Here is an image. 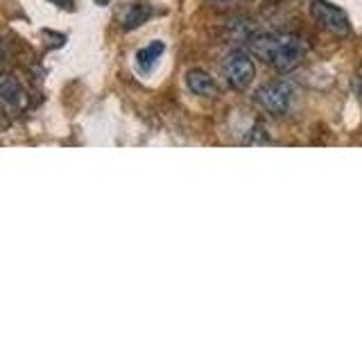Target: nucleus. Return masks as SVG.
<instances>
[{
    "mask_svg": "<svg viewBox=\"0 0 362 340\" xmlns=\"http://www.w3.org/2000/svg\"><path fill=\"white\" fill-rule=\"evenodd\" d=\"M249 50L265 64H272L276 71L288 73L305 60L308 48L294 34H260L249 41Z\"/></svg>",
    "mask_w": 362,
    "mask_h": 340,
    "instance_id": "obj_1",
    "label": "nucleus"
},
{
    "mask_svg": "<svg viewBox=\"0 0 362 340\" xmlns=\"http://www.w3.org/2000/svg\"><path fill=\"white\" fill-rule=\"evenodd\" d=\"M222 73L226 84H229L233 91H245L249 84L254 82V75H256V66L252 62V57L243 50H235L224 60L222 64Z\"/></svg>",
    "mask_w": 362,
    "mask_h": 340,
    "instance_id": "obj_2",
    "label": "nucleus"
},
{
    "mask_svg": "<svg viewBox=\"0 0 362 340\" xmlns=\"http://www.w3.org/2000/svg\"><path fill=\"white\" fill-rule=\"evenodd\" d=\"M310 14L326 32L335 34V37H346L351 30L346 11L333 3H326V0H315L310 5Z\"/></svg>",
    "mask_w": 362,
    "mask_h": 340,
    "instance_id": "obj_3",
    "label": "nucleus"
},
{
    "mask_svg": "<svg viewBox=\"0 0 362 340\" xmlns=\"http://www.w3.org/2000/svg\"><path fill=\"white\" fill-rule=\"evenodd\" d=\"M292 100L290 82H272L256 91V102H260L269 113H286Z\"/></svg>",
    "mask_w": 362,
    "mask_h": 340,
    "instance_id": "obj_4",
    "label": "nucleus"
},
{
    "mask_svg": "<svg viewBox=\"0 0 362 340\" xmlns=\"http://www.w3.org/2000/svg\"><path fill=\"white\" fill-rule=\"evenodd\" d=\"M0 100L5 102L7 107H14V109H25L28 105V94L23 91L21 82L9 73L0 75Z\"/></svg>",
    "mask_w": 362,
    "mask_h": 340,
    "instance_id": "obj_5",
    "label": "nucleus"
},
{
    "mask_svg": "<svg viewBox=\"0 0 362 340\" xmlns=\"http://www.w3.org/2000/svg\"><path fill=\"white\" fill-rule=\"evenodd\" d=\"M186 84L192 94L199 96V98H215L218 96V84H215V79L206 71H199V68H195V71H190L186 75Z\"/></svg>",
    "mask_w": 362,
    "mask_h": 340,
    "instance_id": "obj_6",
    "label": "nucleus"
},
{
    "mask_svg": "<svg viewBox=\"0 0 362 340\" xmlns=\"http://www.w3.org/2000/svg\"><path fill=\"white\" fill-rule=\"evenodd\" d=\"M152 7L150 5H145V3H134L129 5L127 9L122 11V16H120V23H122V28L124 30H136V28H141L143 23H147L152 18Z\"/></svg>",
    "mask_w": 362,
    "mask_h": 340,
    "instance_id": "obj_7",
    "label": "nucleus"
},
{
    "mask_svg": "<svg viewBox=\"0 0 362 340\" xmlns=\"http://www.w3.org/2000/svg\"><path fill=\"white\" fill-rule=\"evenodd\" d=\"M163 50H165V45L161 41H152L150 45H145V48L139 50V55H136V64H139L143 73H150L156 66V62L161 60Z\"/></svg>",
    "mask_w": 362,
    "mask_h": 340,
    "instance_id": "obj_8",
    "label": "nucleus"
},
{
    "mask_svg": "<svg viewBox=\"0 0 362 340\" xmlns=\"http://www.w3.org/2000/svg\"><path fill=\"white\" fill-rule=\"evenodd\" d=\"M50 3L62 5V7H66V9H71V7H73V0H50Z\"/></svg>",
    "mask_w": 362,
    "mask_h": 340,
    "instance_id": "obj_9",
    "label": "nucleus"
},
{
    "mask_svg": "<svg viewBox=\"0 0 362 340\" xmlns=\"http://www.w3.org/2000/svg\"><path fill=\"white\" fill-rule=\"evenodd\" d=\"M358 94H360V98H362V68L358 71Z\"/></svg>",
    "mask_w": 362,
    "mask_h": 340,
    "instance_id": "obj_10",
    "label": "nucleus"
},
{
    "mask_svg": "<svg viewBox=\"0 0 362 340\" xmlns=\"http://www.w3.org/2000/svg\"><path fill=\"white\" fill-rule=\"evenodd\" d=\"M5 57H7V48H5V43H3V41H0V62H3V60H5Z\"/></svg>",
    "mask_w": 362,
    "mask_h": 340,
    "instance_id": "obj_11",
    "label": "nucleus"
}]
</instances>
